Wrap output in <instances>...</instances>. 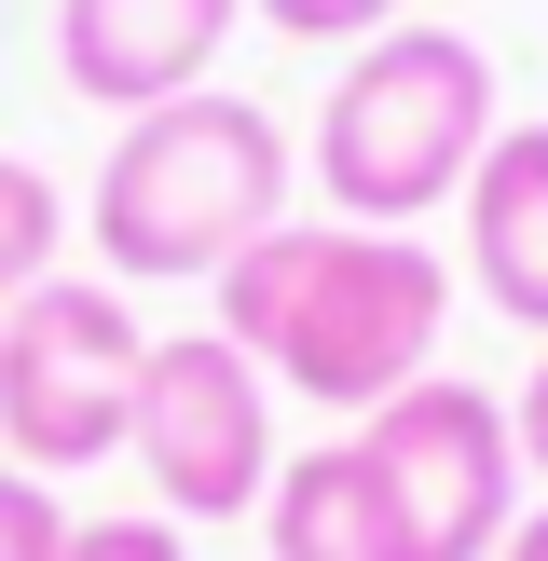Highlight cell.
Returning a JSON list of instances; mask_svg holds the SVG:
<instances>
[{
    "mask_svg": "<svg viewBox=\"0 0 548 561\" xmlns=\"http://www.w3.org/2000/svg\"><path fill=\"white\" fill-rule=\"evenodd\" d=\"M247 14H274L288 42H384V27H411V0H247Z\"/></svg>",
    "mask_w": 548,
    "mask_h": 561,
    "instance_id": "12",
    "label": "cell"
},
{
    "mask_svg": "<svg viewBox=\"0 0 548 561\" xmlns=\"http://www.w3.org/2000/svg\"><path fill=\"white\" fill-rule=\"evenodd\" d=\"M55 233H69V206H55V179L42 164H14L0 151V301H27L55 274Z\"/></svg>",
    "mask_w": 548,
    "mask_h": 561,
    "instance_id": "10",
    "label": "cell"
},
{
    "mask_svg": "<svg viewBox=\"0 0 548 561\" xmlns=\"http://www.w3.org/2000/svg\"><path fill=\"white\" fill-rule=\"evenodd\" d=\"M261 520H274V561H411V535H398V507H384V480H370L356 438L288 453L274 493H261Z\"/></svg>",
    "mask_w": 548,
    "mask_h": 561,
    "instance_id": "9",
    "label": "cell"
},
{
    "mask_svg": "<svg viewBox=\"0 0 548 561\" xmlns=\"http://www.w3.org/2000/svg\"><path fill=\"white\" fill-rule=\"evenodd\" d=\"M137 370L151 329L110 274H42L27 301H0V453L27 480H82L137 438Z\"/></svg>",
    "mask_w": 548,
    "mask_h": 561,
    "instance_id": "4",
    "label": "cell"
},
{
    "mask_svg": "<svg viewBox=\"0 0 548 561\" xmlns=\"http://www.w3.org/2000/svg\"><path fill=\"white\" fill-rule=\"evenodd\" d=\"M137 480L164 493V520H247L274 493V383L247 370L219 329H179L137 370Z\"/></svg>",
    "mask_w": 548,
    "mask_h": 561,
    "instance_id": "6",
    "label": "cell"
},
{
    "mask_svg": "<svg viewBox=\"0 0 548 561\" xmlns=\"http://www.w3.org/2000/svg\"><path fill=\"white\" fill-rule=\"evenodd\" d=\"M480 151H493V55L466 42V27H384V42L329 82L301 179L329 192V219L411 233L438 192H466Z\"/></svg>",
    "mask_w": 548,
    "mask_h": 561,
    "instance_id": "3",
    "label": "cell"
},
{
    "mask_svg": "<svg viewBox=\"0 0 548 561\" xmlns=\"http://www.w3.org/2000/svg\"><path fill=\"white\" fill-rule=\"evenodd\" d=\"M507 561H548V507H521V520H507Z\"/></svg>",
    "mask_w": 548,
    "mask_h": 561,
    "instance_id": "15",
    "label": "cell"
},
{
    "mask_svg": "<svg viewBox=\"0 0 548 561\" xmlns=\"http://www.w3.org/2000/svg\"><path fill=\"white\" fill-rule=\"evenodd\" d=\"M466 274L548 343V124H493V151L466 164Z\"/></svg>",
    "mask_w": 548,
    "mask_h": 561,
    "instance_id": "8",
    "label": "cell"
},
{
    "mask_svg": "<svg viewBox=\"0 0 548 561\" xmlns=\"http://www.w3.org/2000/svg\"><path fill=\"white\" fill-rule=\"evenodd\" d=\"M356 453H370L411 561H493L507 520H521V480H535L521 438H507V411H493L480 383H438V370L398 383L384 411H356Z\"/></svg>",
    "mask_w": 548,
    "mask_h": 561,
    "instance_id": "5",
    "label": "cell"
},
{
    "mask_svg": "<svg viewBox=\"0 0 548 561\" xmlns=\"http://www.w3.org/2000/svg\"><path fill=\"white\" fill-rule=\"evenodd\" d=\"M288 179H301L288 124H274L261 96L192 82V96H164V110H124L82 219H96L110 274H219L233 247H261L274 219H288Z\"/></svg>",
    "mask_w": 548,
    "mask_h": 561,
    "instance_id": "2",
    "label": "cell"
},
{
    "mask_svg": "<svg viewBox=\"0 0 548 561\" xmlns=\"http://www.w3.org/2000/svg\"><path fill=\"white\" fill-rule=\"evenodd\" d=\"M206 288H219V343L316 411H384L398 383L438 370V329H453V274L384 219H274Z\"/></svg>",
    "mask_w": 548,
    "mask_h": 561,
    "instance_id": "1",
    "label": "cell"
},
{
    "mask_svg": "<svg viewBox=\"0 0 548 561\" xmlns=\"http://www.w3.org/2000/svg\"><path fill=\"white\" fill-rule=\"evenodd\" d=\"M55 535H69V520H55V493L0 453V561H55Z\"/></svg>",
    "mask_w": 548,
    "mask_h": 561,
    "instance_id": "13",
    "label": "cell"
},
{
    "mask_svg": "<svg viewBox=\"0 0 548 561\" xmlns=\"http://www.w3.org/2000/svg\"><path fill=\"white\" fill-rule=\"evenodd\" d=\"M507 438H521V466H535V480H548V343H535V383H521V398H507Z\"/></svg>",
    "mask_w": 548,
    "mask_h": 561,
    "instance_id": "14",
    "label": "cell"
},
{
    "mask_svg": "<svg viewBox=\"0 0 548 561\" xmlns=\"http://www.w3.org/2000/svg\"><path fill=\"white\" fill-rule=\"evenodd\" d=\"M233 14L247 0H55V82L96 96L110 124L124 110H164V96H192L219 69Z\"/></svg>",
    "mask_w": 548,
    "mask_h": 561,
    "instance_id": "7",
    "label": "cell"
},
{
    "mask_svg": "<svg viewBox=\"0 0 548 561\" xmlns=\"http://www.w3.org/2000/svg\"><path fill=\"white\" fill-rule=\"evenodd\" d=\"M55 561H192V548H179V520H164V507H110V520H69Z\"/></svg>",
    "mask_w": 548,
    "mask_h": 561,
    "instance_id": "11",
    "label": "cell"
}]
</instances>
